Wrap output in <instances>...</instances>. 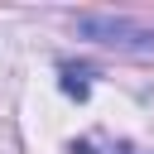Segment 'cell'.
<instances>
[{"label":"cell","mask_w":154,"mask_h":154,"mask_svg":"<svg viewBox=\"0 0 154 154\" xmlns=\"http://www.w3.org/2000/svg\"><path fill=\"white\" fill-rule=\"evenodd\" d=\"M77 29L96 43H111V48H154V29H140V24H125V19H106V14H87L77 19Z\"/></svg>","instance_id":"obj_1"},{"label":"cell","mask_w":154,"mask_h":154,"mask_svg":"<svg viewBox=\"0 0 154 154\" xmlns=\"http://www.w3.org/2000/svg\"><path fill=\"white\" fill-rule=\"evenodd\" d=\"M116 154H130V144H120V149H116Z\"/></svg>","instance_id":"obj_3"},{"label":"cell","mask_w":154,"mask_h":154,"mask_svg":"<svg viewBox=\"0 0 154 154\" xmlns=\"http://www.w3.org/2000/svg\"><path fill=\"white\" fill-rule=\"evenodd\" d=\"M63 91L82 101V96H87V72H82V67H63Z\"/></svg>","instance_id":"obj_2"}]
</instances>
